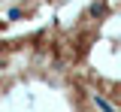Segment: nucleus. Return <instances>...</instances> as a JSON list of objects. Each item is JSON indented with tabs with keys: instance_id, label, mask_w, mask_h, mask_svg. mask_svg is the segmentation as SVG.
Here are the masks:
<instances>
[{
	"instance_id": "1",
	"label": "nucleus",
	"mask_w": 121,
	"mask_h": 112,
	"mask_svg": "<svg viewBox=\"0 0 121 112\" xmlns=\"http://www.w3.org/2000/svg\"><path fill=\"white\" fill-rule=\"evenodd\" d=\"M94 100H97V106H100V109H103V112H112V106H109V103H106L103 97H94Z\"/></svg>"
}]
</instances>
